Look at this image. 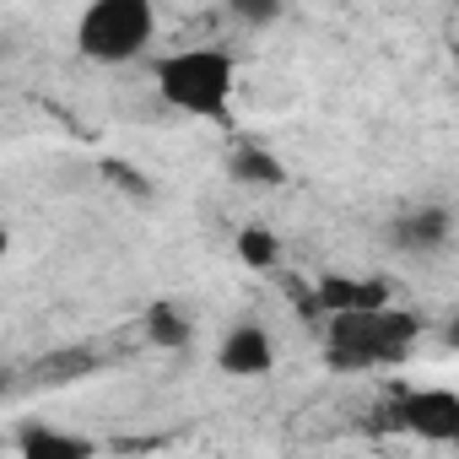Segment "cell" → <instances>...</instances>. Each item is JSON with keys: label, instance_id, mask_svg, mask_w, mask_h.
Instances as JSON below:
<instances>
[{"label": "cell", "instance_id": "obj_1", "mask_svg": "<svg viewBox=\"0 0 459 459\" xmlns=\"http://www.w3.org/2000/svg\"><path fill=\"white\" fill-rule=\"evenodd\" d=\"M421 341V319L400 303H368V308H341L325 319V357L341 373H373V368H394L416 351Z\"/></svg>", "mask_w": 459, "mask_h": 459}, {"label": "cell", "instance_id": "obj_2", "mask_svg": "<svg viewBox=\"0 0 459 459\" xmlns=\"http://www.w3.org/2000/svg\"><path fill=\"white\" fill-rule=\"evenodd\" d=\"M152 82L168 108L189 114V119H221L238 92V60L216 44H189V49L157 55Z\"/></svg>", "mask_w": 459, "mask_h": 459}, {"label": "cell", "instance_id": "obj_3", "mask_svg": "<svg viewBox=\"0 0 459 459\" xmlns=\"http://www.w3.org/2000/svg\"><path fill=\"white\" fill-rule=\"evenodd\" d=\"M157 39V12L146 0H92L76 17V49L92 65H130L152 49Z\"/></svg>", "mask_w": 459, "mask_h": 459}, {"label": "cell", "instance_id": "obj_4", "mask_svg": "<svg viewBox=\"0 0 459 459\" xmlns=\"http://www.w3.org/2000/svg\"><path fill=\"white\" fill-rule=\"evenodd\" d=\"M394 421L416 437L448 443L459 432V394L454 389H405L400 405H394Z\"/></svg>", "mask_w": 459, "mask_h": 459}, {"label": "cell", "instance_id": "obj_5", "mask_svg": "<svg viewBox=\"0 0 459 459\" xmlns=\"http://www.w3.org/2000/svg\"><path fill=\"white\" fill-rule=\"evenodd\" d=\"M216 362L233 378H265L276 368V346H271V335L260 325H233L221 335V346H216Z\"/></svg>", "mask_w": 459, "mask_h": 459}, {"label": "cell", "instance_id": "obj_6", "mask_svg": "<svg viewBox=\"0 0 459 459\" xmlns=\"http://www.w3.org/2000/svg\"><path fill=\"white\" fill-rule=\"evenodd\" d=\"M17 454L22 459H92V443L82 432H65V427H28Z\"/></svg>", "mask_w": 459, "mask_h": 459}, {"label": "cell", "instance_id": "obj_7", "mask_svg": "<svg viewBox=\"0 0 459 459\" xmlns=\"http://www.w3.org/2000/svg\"><path fill=\"white\" fill-rule=\"evenodd\" d=\"M394 244H400V249H416V255L443 249V244H448V211H416V216H400V221H394Z\"/></svg>", "mask_w": 459, "mask_h": 459}, {"label": "cell", "instance_id": "obj_8", "mask_svg": "<svg viewBox=\"0 0 459 459\" xmlns=\"http://www.w3.org/2000/svg\"><path fill=\"white\" fill-rule=\"evenodd\" d=\"M238 255H244L249 265H271V260H276V238H271V233H244V238H238Z\"/></svg>", "mask_w": 459, "mask_h": 459}, {"label": "cell", "instance_id": "obj_9", "mask_svg": "<svg viewBox=\"0 0 459 459\" xmlns=\"http://www.w3.org/2000/svg\"><path fill=\"white\" fill-rule=\"evenodd\" d=\"M233 168H238V178H260V184H271V178H276V162H271V157H260V152H238V162H233Z\"/></svg>", "mask_w": 459, "mask_h": 459}, {"label": "cell", "instance_id": "obj_10", "mask_svg": "<svg viewBox=\"0 0 459 459\" xmlns=\"http://www.w3.org/2000/svg\"><path fill=\"white\" fill-rule=\"evenodd\" d=\"M0 255H6V233H0Z\"/></svg>", "mask_w": 459, "mask_h": 459}]
</instances>
